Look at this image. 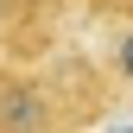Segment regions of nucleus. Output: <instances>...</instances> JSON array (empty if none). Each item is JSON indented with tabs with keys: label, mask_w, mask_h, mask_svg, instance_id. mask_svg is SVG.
Here are the masks:
<instances>
[{
	"label": "nucleus",
	"mask_w": 133,
	"mask_h": 133,
	"mask_svg": "<svg viewBox=\"0 0 133 133\" xmlns=\"http://www.w3.org/2000/svg\"><path fill=\"white\" fill-rule=\"evenodd\" d=\"M108 76H114V82H133V25L114 32V44H108Z\"/></svg>",
	"instance_id": "obj_2"
},
{
	"label": "nucleus",
	"mask_w": 133,
	"mask_h": 133,
	"mask_svg": "<svg viewBox=\"0 0 133 133\" xmlns=\"http://www.w3.org/2000/svg\"><path fill=\"white\" fill-rule=\"evenodd\" d=\"M102 108L89 63H13L0 57V133H82Z\"/></svg>",
	"instance_id": "obj_1"
}]
</instances>
